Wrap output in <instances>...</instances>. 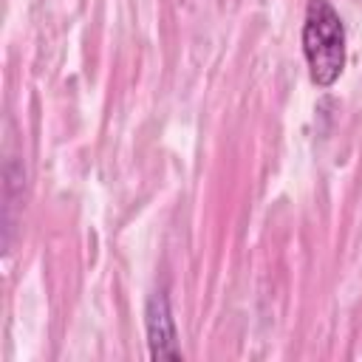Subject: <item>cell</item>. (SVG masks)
Masks as SVG:
<instances>
[{
	"label": "cell",
	"instance_id": "cell-2",
	"mask_svg": "<svg viewBox=\"0 0 362 362\" xmlns=\"http://www.w3.org/2000/svg\"><path fill=\"white\" fill-rule=\"evenodd\" d=\"M144 325H147V342H150L153 359H181L178 331H175V320H173L164 288L150 294L147 308H144Z\"/></svg>",
	"mask_w": 362,
	"mask_h": 362
},
{
	"label": "cell",
	"instance_id": "cell-1",
	"mask_svg": "<svg viewBox=\"0 0 362 362\" xmlns=\"http://www.w3.org/2000/svg\"><path fill=\"white\" fill-rule=\"evenodd\" d=\"M303 54L311 82L331 88L345 68V25L331 0H308L303 20Z\"/></svg>",
	"mask_w": 362,
	"mask_h": 362
}]
</instances>
